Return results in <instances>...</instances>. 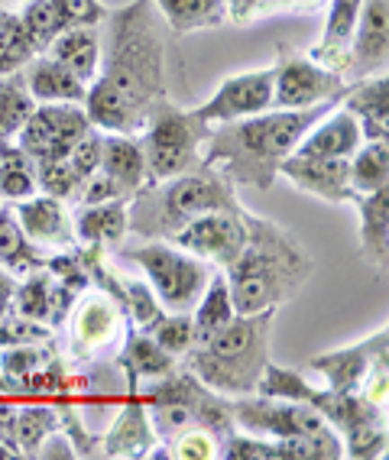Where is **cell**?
<instances>
[{
	"instance_id": "12",
	"label": "cell",
	"mask_w": 389,
	"mask_h": 460,
	"mask_svg": "<svg viewBox=\"0 0 389 460\" xmlns=\"http://www.w3.org/2000/svg\"><path fill=\"white\" fill-rule=\"evenodd\" d=\"M92 120L84 114V107L75 104H46L33 107V114L26 117V124L20 127V146L40 159H68L72 146L88 133Z\"/></svg>"
},
{
	"instance_id": "45",
	"label": "cell",
	"mask_w": 389,
	"mask_h": 460,
	"mask_svg": "<svg viewBox=\"0 0 389 460\" xmlns=\"http://www.w3.org/2000/svg\"><path fill=\"white\" fill-rule=\"evenodd\" d=\"M172 447H169V457H179V460H211L217 457V438L205 428H189L182 431L179 438H172Z\"/></svg>"
},
{
	"instance_id": "38",
	"label": "cell",
	"mask_w": 389,
	"mask_h": 460,
	"mask_svg": "<svg viewBox=\"0 0 389 460\" xmlns=\"http://www.w3.org/2000/svg\"><path fill=\"white\" fill-rule=\"evenodd\" d=\"M146 334L156 341L169 357H185L195 344V328H191V314L189 312H172V314H159L153 324L146 328Z\"/></svg>"
},
{
	"instance_id": "36",
	"label": "cell",
	"mask_w": 389,
	"mask_h": 460,
	"mask_svg": "<svg viewBox=\"0 0 389 460\" xmlns=\"http://www.w3.org/2000/svg\"><path fill=\"white\" fill-rule=\"evenodd\" d=\"M62 350H58L56 337H46V341H23V344L4 347L0 350V376L4 379H20L26 373L42 370L46 363L58 360Z\"/></svg>"
},
{
	"instance_id": "49",
	"label": "cell",
	"mask_w": 389,
	"mask_h": 460,
	"mask_svg": "<svg viewBox=\"0 0 389 460\" xmlns=\"http://www.w3.org/2000/svg\"><path fill=\"white\" fill-rule=\"evenodd\" d=\"M279 13H315L328 7V0H276Z\"/></svg>"
},
{
	"instance_id": "13",
	"label": "cell",
	"mask_w": 389,
	"mask_h": 460,
	"mask_svg": "<svg viewBox=\"0 0 389 460\" xmlns=\"http://www.w3.org/2000/svg\"><path fill=\"white\" fill-rule=\"evenodd\" d=\"M247 240V224L243 211H208L195 221H189L182 230H175L169 243L182 247L185 253L199 256L205 263L231 266Z\"/></svg>"
},
{
	"instance_id": "26",
	"label": "cell",
	"mask_w": 389,
	"mask_h": 460,
	"mask_svg": "<svg viewBox=\"0 0 389 460\" xmlns=\"http://www.w3.org/2000/svg\"><path fill=\"white\" fill-rule=\"evenodd\" d=\"M23 82L33 101H42V104H84V94H88V84L75 78L52 56H36L33 62H26Z\"/></svg>"
},
{
	"instance_id": "1",
	"label": "cell",
	"mask_w": 389,
	"mask_h": 460,
	"mask_svg": "<svg viewBox=\"0 0 389 460\" xmlns=\"http://www.w3.org/2000/svg\"><path fill=\"white\" fill-rule=\"evenodd\" d=\"M108 20L101 66L82 107L98 130L137 137L153 104L169 98V26L153 0H130Z\"/></svg>"
},
{
	"instance_id": "44",
	"label": "cell",
	"mask_w": 389,
	"mask_h": 460,
	"mask_svg": "<svg viewBox=\"0 0 389 460\" xmlns=\"http://www.w3.org/2000/svg\"><path fill=\"white\" fill-rule=\"evenodd\" d=\"M101 153H104V130H98V127H88V133H84L82 140L75 143L72 153H68V163H72V169L78 172V179H92L94 172L101 169Z\"/></svg>"
},
{
	"instance_id": "14",
	"label": "cell",
	"mask_w": 389,
	"mask_h": 460,
	"mask_svg": "<svg viewBox=\"0 0 389 460\" xmlns=\"http://www.w3.org/2000/svg\"><path fill=\"white\" fill-rule=\"evenodd\" d=\"M376 363H389V334L386 328L373 331L360 344L328 350L308 360V370L324 376V389L332 393H360Z\"/></svg>"
},
{
	"instance_id": "20",
	"label": "cell",
	"mask_w": 389,
	"mask_h": 460,
	"mask_svg": "<svg viewBox=\"0 0 389 460\" xmlns=\"http://www.w3.org/2000/svg\"><path fill=\"white\" fill-rule=\"evenodd\" d=\"M360 143H364V133H360L357 117L340 107V111H328V114L298 140V146L292 149V156L350 159Z\"/></svg>"
},
{
	"instance_id": "42",
	"label": "cell",
	"mask_w": 389,
	"mask_h": 460,
	"mask_svg": "<svg viewBox=\"0 0 389 460\" xmlns=\"http://www.w3.org/2000/svg\"><path fill=\"white\" fill-rule=\"evenodd\" d=\"M124 286V312H127V321H130L133 328L146 331L159 314L166 312L159 298L153 296V288L143 286V282H133V279H120Z\"/></svg>"
},
{
	"instance_id": "40",
	"label": "cell",
	"mask_w": 389,
	"mask_h": 460,
	"mask_svg": "<svg viewBox=\"0 0 389 460\" xmlns=\"http://www.w3.org/2000/svg\"><path fill=\"white\" fill-rule=\"evenodd\" d=\"M36 185L42 189V195H52L68 205V201H78L84 181L78 179L68 159H40L36 163Z\"/></svg>"
},
{
	"instance_id": "32",
	"label": "cell",
	"mask_w": 389,
	"mask_h": 460,
	"mask_svg": "<svg viewBox=\"0 0 389 460\" xmlns=\"http://www.w3.org/2000/svg\"><path fill=\"white\" fill-rule=\"evenodd\" d=\"M191 328H195V344L211 337L215 331H221L227 321L234 318V302H231V288H227V279H224V272H211V282L208 288L201 292V298L195 302L191 308ZM191 344V347H195Z\"/></svg>"
},
{
	"instance_id": "23",
	"label": "cell",
	"mask_w": 389,
	"mask_h": 460,
	"mask_svg": "<svg viewBox=\"0 0 389 460\" xmlns=\"http://www.w3.org/2000/svg\"><path fill=\"white\" fill-rule=\"evenodd\" d=\"M72 227L78 247L117 250L127 234V198L98 201V205H78Z\"/></svg>"
},
{
	"instance_id": "24",
	"label": "cell",
	"mask_w": 389,
	"mask_h": 460,
	"mask_svg": "<svg viewBox=\"0 0 389 460\" xmlns=\"http://www.w3.org/2000/svg\"><path fill=\"white\" fill-rule=\"evenodd\" d=\"M101 175H108L124 198H133L143 185H149L146 159L140 140L130 133H104V153H101Z\"/></svg>"
},
{
	"instance_id": "4",
	"label": "cell",
	"mask_w": 389,
	"mask_h": 460,
	"mask_svg": "<svg viewBox=\"0 0 389 460\" xmlns=\"http://www.w3.org/2000/svg\"><path fill=\"white\" fill-rule=\"evenodd\" d=\"M208 211H243V205L221 169L199 163L175 179L143 185L127 201V230L146 240H169Z\"/></svg>"
},
{
	"instance_id": "30",
	"label": "cell",
	"mask_w": 389,
	"mask_h": 460,
	"mask_svg": "<svg viewBox=\"0 0 389 460\" xmlns=\"http://www.w3.org/2000/svg\"><path fill=\"white\" fill-rule=\"evenodd\" d=\"M49 256L42 253L40 243L26 237L20 227L13 208H0V270H7L13 279L26 276V272L40 270Z\"/></svg>"
},
{
	"instance_id": "5",
	"label": "cell",
	"mask_w": 389,
	"mask_h": 460,
	"mask_svg": "<svg viewBox=\"0 0 389 460\" xmlns=\"http://www.w3.org/2000/svg\"><path fill=\"white\" fill-rule=\"evenodd\" d=\"M276 308L253 314H234L221 331L199 341L185 354V370L205 383L208 389L241 399L253 395L260 373L270 363V334H273Z\"/></svg>"
},
{
	"instance_id": "47",
	"label": "cell",
	"mask_w": 389,
	"mask_h": 460,
	"mask_svg": "<svg viewBox=\"0 0 389 460\" xmlns=\"http://www.w3.org/2000/svg\"><path fill=\"white\" fill-rule=\"evenodd\" d=\"M46 337H56V331L46 328V324H36V321L20 318L17 312H7L0 318V350L23 344V341H46Z\"/></svg>"
},
{
	"instance_id": "10",
	"label": "cell",
	"mask_w": 389,
	"mask_h": 460,
	"mask_svg": "<svg viewBox=\"0 0 389 460\" xmlns=\"http://www.w3.org/2000/svg\"><path fill=\"white\" fill-rule=\"evenodd\" d=\"M234 425H243L253 435L263 438H318L332 435L334 428L318 415L308 402H292V399H266V395H241L231 399Z\"/></svg>"
},
{
	"instance_id": "46",
	"label": "cell",
	"mask_w": 389,
	"mask_h": 460,
	"mask_svg": "<svg viewBox=\"0 0 389 460\" xmlns=\"http://www.w3.org/2000/svg\"><path fill=\"white\" fill-rule=\"evenodd\" d=\"M52 7H56L62 30H72V26H98L101 20H108V7L101 0H52Z\"/></svg>"
},
{
	"instance_id": "18",
	"label": "cell",
	"mask_w": 389,
	"mask_h": 460,
	"mask_svg": "<svg viewBox=\"0 0 389 460\" xmlns=\"http://www.w3.org/2000/svg\"><path fill=\"white\" fill-rule=\"evenodd\" d=\"M279 175L308 191V195L332 201V205H354L357 191L350 189V165L348 159H315V156H286L279 165Z\"/></svg>"
},
{
	"instance_id": "19",
	"label": "cell",
	"mask_w": 389,
	"mask_h": 460,
	"mask_svg": "<svg viewBox=\"0 0 389 460\" xmlns=\"http://www.w3.org/2000/svg\"><path fill=\"white\" fill-rule=\"evenodd\" d=\"M20 227L33 243L40 247H58L72 250L75 247V227L72 214L66 211V201H58L52 195H30L17 201L13 208Z\"/></svg>"
},
{
	"instance_id": "41",
	"label": "cell",
	"mask_w": 389,
	"mask_h": 460,
	"mask_svg": "<svg viewBox=\"0 0 389 460\" xmlns=\"http://www.w3.org/2000/svg\"><path fill=\"white\" fill-rule=\"evenodd\" d=\"M26 7L20 13V23H23L26 36L33 40L36 52H46L49 49V42L62 33V23H58V13L52 7V0H23Z\"/></svg>"
},
{
	"instance_id": "37",
	"label": "cell",
	"mask_w": 389,
	"mask_h": 460,
	"mask_svg": "<svg viewBox=\"0 0 389 460\" xmlns=\"http://www.w3.org/2000/svg\"><path fill=\"white\" fill-rule=\"evenodd\" d=\"M40 56L33 46V40L26 36L20 13L0 7V75L23 72L26 62H33Z\"/></svg>"
},
{
	"instance_id": "3",
	"label": "cell",
	"mask_w": 389,
	"mask_h": 460,
	"mask_svg": "<svg viewBox=\"0 0 389 460\" xmlns=\"http://www.w3.org/2000/svg\"><path fill=\"white\" fill-rule=\"evenodd\" d=\"M243 224H247L243 250L231 266H224L234 312L253 314L279 308L312 279L315 260L298 243L296 234L250 214L247 208H243Z\"/></svg>"
},
{
	"instance_id": "9",
	"label": "cell",
	"mask_w": 389,
	"mask_h": 460,
	"mask_svg": "<svg viewBox=\"0 0 389 460\" xmlns=\"http://www.w3.org/2000/svg\"><path fill=\"white\" fill-rule=\"evenodd\" d=\"M348 82L332 68L318 66L308 52H298L289 42H279L273 66V107L276 111H302L324 101H340Z\"/></svg>"
},
{
	"instance_id": "43",
	"label": "cell",
	"mask_w": 389,
	"mask_h": 460,
	"mask_svg": "<svg viewBox=\"0 0 389 460\" xmlns=\"http://www.w3.org/2000/svg\"><path fill=\"white\" fill-rule=\"evenodd\" d=\"M221 457L227 460H276V441L273 438H250V435H237V431H231V435L221 438Z\"/></svg>"
},
{
	"instance_id": "34",
	"label": "cell",
	"mask_w": 389,
	"mask_h": 460,
	"mask_svg": "<svg viewBox=\"0 0 389 460\" xmlns=\"http://www.w3.org/2000/svg\"><path fill=\"white\" fill-rule=\"evenodd\" d=\"M350 165V189L357 195L386 189L389 181V140H364L357 153L348 159Z\"/></svg>"
},
{
	"instance_id": "2",
	"label": "cell",
	"mask_w": 389,
	"mask_h": 460,
	"mask_svg": "<svg viewBox=\"0 0 389 460\" xmlns=\"http://www.w3.org/2000/svg\"><path fill=\"white\" fill-rule=\"evenodd\" d=\"M340 101H324L302 111H263V114L227 120V124L211 127L205 146H201V163L215 165L237 185H253L266 191L279 175V165L312 127L322 120L328 111H334Z\"/></svg>"
},
{
	"instance_id": "22",
	"label": "cell",
	"mask_w": 389,
	"mask_h": 460,
	"mask_svg": "<svg viewBox=\"0 0 389 460\" xmlns=\"http://www.w3.org/2000/svg\"><path fill=\"white\" fill-rule=\"evenodd\" d=\"M364 0H328V20H324V36L308 49V58L318 66L332 68L334 75H348L350 66V36H354L357 13Z\"/></svg>"
},
{
	"instance_id": "8",
	"label": "cell",
	"mask_w": 389,
	"mask_h": 460,
	"mask_svg": "<svg viewBox=\"0 0 389 460\" xmlns=\"http://www.w3.org/2000/svg\"><path fill=\"white\" fill-rule=\"evenodd\" d=\"M124 256L146 272L149 288L166 312H191L211 282V266L175 243L153 240L137 250H124Z\"/></svg>"
},
{
	"instance_id": "31",
	"label": "cell",
	"mask_w": 389,
	"mask_h": 460,
	"mask_svg": "<svg viewBox=\"0 0 389 460\" xmlns=\"http://www.w3.org/2000/svg\"><path fill=\"white\" fill-rule=\"evenodd\" d=\"M159 17L166 20L172 36H189L199 30H215L227 20L224 0H153Z\"/></svg>"
},
{
	"instance_id": "51",
	"label": "cell",
	"mask_w": 389,
	"mask_h": 460,
	"mask_svg": "<svg viewBox=\"0 0 389 460\" xmlns=\"http://www.w3.org/2000/svg\"><path fill=\"white\" fill-rule=\"evenodd\" d=\"M13 4H23V0H0V7H13Z\"/></svg>"
},
{
	"instance_id": "25",
	"label": "cell",
	"mask_w": 389,
	"mask_h": 460,
	"mask_svg": "<svg viewBox=\"0 0 389 460\" xmlns=\"http://www.w3.org/2000/svg\"><path fill=\"white\" fill-rule=\"evenodd\" d=\"M360 214V256L386 279L389 263V189L367 191L354 198Z\"/></svg>"
},
{
	"instance_id": "21",
	"label": "cell",
	"mask_w": 389,
	"mask_h": 460,
	"mask_svg": "<svg viewBox=\"0 0 389 460\" xmlns=\"http://www.w3.org/2000/svg\"><path fill=\"white\" fill-rule=\"evenodd\" d=\"M340 107L357 117L364 140H389V78L386 72L350 82Z\"/></svg>"
},
{
	"instance_id": "16",
	"label": "cell",
	"mask_w": 389,
	"mask_h": 460,
	"mask_svg": "<svg viewBox=\"0 0 389 460\" xmlns=\"http://www.w3.org/2000/svg\"><path fill=\"white\" fill-rule=\"evenodd\" d=\"M389 62V0H364L350 36V66L344 82L386 72Z\"/></svg>"
},
{
	"instance_id": "15",
	"label": "cell",
	"mask_w": 389,
	"mask_h": 460,
	"mask_svg": "<svg viewBox=\"0 0 389 460\" xmlns=\"http://www.w3.org/2000/svg\"><path fill=\"white\" fill-rule=\"evenodd\" d=\"M270 107H273V66L224 78L221 88L195 111L208 124H227V120L263 114Z\"/></svg>"
},
{
	"instance_id": "7",
	"label": "cell",
	"mask_w": 389,
	"mask_h": 460,
	"mask_svg": "<svg viewBox=\"0 0 389 460\" xmlns=\"http://www.w3.org/2000/svg\"><path fill=\"white\" fill-rule=\"evenodd\" d=\"M208 133H211V124L201 120L199 111H182L169 98L153 104L140 140L149 181L175 179L195 169L201 163V146Z\"/></svg>"
},
{
	"instance_id": "29",
	"label": "cell",
	"mask_w": 389,
	"mask_h": 460,
	"mask_svg": "<svg viewBox=\"0 0 389 460\" xmlns=\"http://www.w3.org/2000/svg\"><path fill=\"white\" fill-rule=\"evenodd\" d=\"M46 52H49L56 62H62L75 78H82L84 84L94 82V75H98V66H101L98 26H72V30H62V33L49 42Z\"/></svg>"
},
{
	"instance_id": "33",
	"label": "cell",
	"mask_w": 389,
	"mask_h": 460,
	"mask_svg": "<svg viewBox=\"0 0 389 460\" xmlns=\"http://www.w3.org/2000/svg\"><path fill=\"white\" fill-rule=\"evenodd\" d=\"M36 163L20 143L0 140V195L7 201H23V198L36 195Z\"/></svg>"
},
{
	"instance_id": "39",
	"label": "cell",
	"mask_w": 389,
	"mask_h": 460,
	"mask_svg": "<svg viewBox=\"0 0 389 460\" xmlns=\"http://www.w3.org/2000/svg\"><path fill=\"white\" fill-rule=\"evenodd\" d=\"M305 376L298 370H289V367H279V363H266L263 373H260V383L253 393L257 395H266V399H292V402H305L308 395H312Z\"/></svg>"
},
{
	"instance_id": "6",
	"label": "cell",
	"mask_w": 389,
	"mask_h": 460,
	"mask_svg": "<svg viewBox=\"0 0 389 460\" xmlns=\"http://www.w3.org/2000/svg\"><path fill=\"white\" fill-rule=\"evenodd\" d=\"M140 399L159 444H169L189 428H205L217 441L234 431L231 399L208 389L185 367H175L166 376L149 379V386L140 393Z\"/></svg>"
},
{
	"instance_id": "28",
	"label": "cell",
	"mask_w": 389,
	"mask_h": 460,
	"mask_svg": "<svg viewBox=\"0 0 389 460\" xmlns=\"http://www.w3.org/2000/svg\"><path fill=\"white\" fill-rule=\"evenodd\" d=\"M175 367H179L175 357H169L146 331L127 324L124 347H120V354H117V370H120V376L143 383V379L166 376V373H172Z\"/></svg>"
},
{
	"instance_id": "27",
	"label": "cell",
	"mask_w": 389,
	"mask_h": 460,
	"mask_svg": "<svg viewBox=\"0 0 389 460\" xmlns=\"http://www.w3.org/2000/svg\"><path fill=\"white\" fill-rule=\"evenodd\" d=\"M66 425L62 405L46 402V399H17V425H13V444H17L20 457H40L42 444L52 435H58Z\"/></svg>"
},
{
	"instance_id": "48",
	"label": "cell",
	"mask_w": 389,
	"mask_h": 460,
	"mask_svg": "<svg viewBox=\"0 0 389 460\" xmlns=\"http://www.w3.org/2000/svg\"><path fill=\"white\" fill-rule=\"evenodd\" d=\"M227 4V20L234 26H247L253 20L273 17L279 13V4L276 0H224Z\"/></svg>"
},
{
	"instance_id": "50",
	"label": "cell",
	"mask_w": 389,
	"mask_h": 460,
	"mask_svg": "<svg viewBox=\"0 0 389 460\" xmlns=\"http://www.w3.org/2000/svg\"><path fill=\"white\" fill-rule=\"evenodd\" d=\"M13 292H17V279L10 276L7 270H0V318L10 312V302H13Z\"/></svg>"
},
{
	"instance_id": "11",
	"label": "cell",
	"mask_w": 389,
	"mask_h": 460,
	"mask_svg": "<svg viewBox=\"0 0 389 460\" xmlns=\"http://www.w3.org/2000/svg\"><path fill=\"white\" fill-rule=\"evenodd\" d=\"M72 328H68V360L92 363L104 350L117 344V337L127 334V312L108 292H82L72 305Z\"/></svg>"
},
{
	"instance_id": "35",
	"label": "cell",
	"mask_w": 389,
	"mask_h": 460,
	"mask_svg": "<svg viewBox=\"0 0 389 460\" xmlns=\"http://www.w3.org/2000/svg\"><path fill=\"white\" fill-rule=\"evenodd\" d=\"M33 94L26 88L23 72L0 75V140H13L26 117L33 114Z\"/></svg>"
},
{
	"instance_id": "17",
	"label": "cell",
	"mask_w": 389,
	"mask_h": 460,
	"mask_svg": "<svg viewBox=\"0 0 389 460\" xmlns=\"http://www.w3.org/2000/svg\"><path fill=\"white\" fill-rule=\"evenodd\" d=\"M124 402L117 409V419L111 421L108 435H101V457H146L156 447V431L149 425V415L143 409L140 383L124 379Z\"/></svg>"
}]
</instances>
